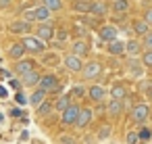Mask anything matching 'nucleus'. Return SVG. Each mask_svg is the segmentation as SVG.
I'll return each mask as SVG.
<instances>
[{
    "label": "nucleus",
    "mask_w": 152,
    "mask_h": 144,
    "mask_svg": "<svg viewBox=\"0 0 152 144\" xmlns=\"http://www.w3.org/2000/svg\"><path fill=\"white\" fill-rule=\"evenodd\" d=\"M86 79H96V77H100V73H102V63H98V61H90V63H86L83 67H81V71H79Z\"/></svg>",
    "instance_id": "3"
},
{
    "label": "nucleus",
    "mask_w": 152,
    "mask_h": 144,
    "mask_svg": "<svg viewBox=\"0 0 152 144\" xmlns=\"http://www.w3.org/2000/svg\"><path fill=\"white\" fill-rule=\"evenodd\" d=\"M65 67L71 71V73H79L81 71V67H83V63H81V57H77V54H67L65 57Z\"/></svg>",
    "instance_id": "10"
},
{
    "label": "nucleus",
    "mask_w": 152,
    "mask_h": 144,
    "mask_svg": "<svg viewBox=\"0 0 152 144\" xmlns=\"http://www.w3.org/2000/svg\"><path fill=\"white\" fill-rule=\"evenodd\" d=\"M125 52L131 54V57H135V54L140 52V42H137V40H129V42L125 44Z\"/></svg>",
    "instance_id": "26"
},
{
    "label": "nucleus",
    "mask_w": 152,
    "mask_h": 144,
    "mask_svg": "<svg viewBox=\"0 0 152 144\" xmlns=\"http://www.w3.org/2000/svg\"><path fill=\"white\" fill-rule=\"evenodd\" d=\"M19 77H21V86H27V88H31V86H38V82H40V73H38V69H34V71H27V73L19 75Z\"/></svg>",
    "instance_id": "12"
},
{
    "label": "nucleus",
    "mask_w": 152,
    "mask_h": 144,
    "mask_svg": "<svg viewBox=\"0 0 152 144\" xmlns=\"http://www.w3.org/2000/svg\"><path fill=\"white\" fill-rule=\"evenodd\" d=\"M69 104H71V98H69V96H61V98L52 104V109H56V111H65Z\"/></svg>",
    "instance_id": "27"
},
{
    "label": "nucleus",
    "mask_w": 152,
    "mask_h": 144,
    "mask_svg": "<svg viewBox=\"0 0 152 144\" xmlns=\"http://www.w3.org/2000/svg\"><path fill=\"white\" fill-rule=\"evenodd\" d=\"M106 111H108V115H113V117H119V115H121V111H123V100H117V98H113V100L106 104Z\"/></svg>",
    "instance_id": "17"
},
{
    "label": "nucleus",
    "mask_w": 152,
    "mask_h": 144,
    "mask_svg": "<svg viewBox=\"0 0 152 144\" xmlns=\"http://www.w3.org/2000/svg\"><path fill=\"white\" fill-rule=\"evenodd\" d=\"M98 36L102 42H110V40L119 38V29L115 25H102V27H98Z\"/></svg>",
    "instance_id": "9"
},
{
    "label": "nucleus",
    "mask_w": 152,
    "mask_h": 144,
    "mask_svg": "<svg viewBox=\"0 0 152 144\" xmlns=\"http://www.w3.org/2000/svg\"><path fill=\"white\" fill-rule=\"evenodd\" d=\"M36 36H38L42 42H50V40L54 38V25H52L50 21H42V23L38 25V29H36Z\"/></svg>",
    "instance_id": "4"
},
{
    "label": "nucleus",
    "mask_w": 152,
    "mask_h": 144,
    "mask_svg": "<svg viewBox=\"0 0 152 144\" xmlns=\"http://www.w3.org/2000/svg\"><path fill=\"white\" fill-rule=\"evenodd\" d=\"M148 115H150V107H148L146 102L135 104L133 111H131V119H133V123H144V121L148 119Z\"/></svg>",
    "instance_id": "5"
},
{
    "label": "nucleus",
    "mask_w": 152,
    "mask_h": 144,
    "mask_svg": "<svg viewBox=\"0 0 152 144\" xmlns=\"http://www.w3.org/2000/svg\"><path fill=\"white\" fill-rule=\"evenodd\" d=\"M77 113H79V104H75V102H71L65 111H63V125H75V121H77Z\"/></svg>",
    "instance_id": "6"
},
{
    "label": "nucleus",
    "mask_w": 152,
    "mask_h": 144,
    "mask_svg": "<svg viewBox=\"0 0 152 144\" xmlns=\"http://www.w3.org/2000/svg\"><path fill=\"white\" fill-rule=\"evenodd\" d=\"M71 52L77 54V57H86V54H90V44L83 42V40H77V42H73V50Z\"/></svg>",
    "instance_id": "14"
},
{
    "label": "nucleus",
    "mask_w": 152,
    "mask_h": 144,
    "mask_svg": "<svg viewBox=\"0 0 152 144\" xmlns=\"http://www.w3.org/2000/svg\"><path fill=\"white\" fill-rule=\"evenodd\" d=\"M9 32H11V34H21V36H25V34L31 32V23L25 21V19H17V21H13V23L9 25Z\"/></svg>",
    "instance_id": "8"
},
{
    "label": "nucleus",
    "mask_w": 152,
    "mask_h": 144,
    "mask_svg": "<svg viewBox=\"0 0 152 144\" xmlns=\"http://www.w3.org/2000/svg\"><path fill=\"white\" fill-rule=\"evenodd\" d=\"M56 38H58L61 42H67V38H69V34H67L65 29H58V32H56Z\"/></svg>",
    "instance_id": "37"
},
{
    "label": "nucleus",
    "mask_w": 152,
    "mask_h": 144,
    "mask_svg": "<svg viewBox=\"0 0 152 144\" xmlns=\"http://www.w3.org/2000/svg\"><path fill=\"white\" fill-rule=\"evenodd\" d=\"M144 21H146V23L152 27V9H148V11H146V15H144Z\"/></svg>",
    "instance_id": "39"
},
{
    "label": "nucleus",
    "mask_w": 152,
    "mask_h": 144,
    "mask_svg": "<svg viewBox=\"0 0 152 144\" xmlns=\"http://www.w3.org/2000/svg\"><path fill=\"white\" fill-rule=\"evenodd\" d=\"M129 71H131V75H133V77H142V75H144V67H142L135 59H131V61H129Z\"/></svg>",
    "instance_id": "24"
},
{
    "label": "nucleus",
    "mask_w": 152,
    "mask_h": 144,
    "mask_svg": "<svg viewBox=\"0 0 152 144\" xmlns=\"http://www.w3.org/2000/svg\"><path fill=\"white\" fill-rule=\"evenodd\" d=\"M104 94H106V90H104L102 86H90V90H88V96H90L92 100H102Z\"/></svg>",
    "instance_id": "20"
},
{
    "label": "nucleus",
    "mask_w": 152,
    "mask_h": 144,
    "mask_svg": "<svg viewBox=\"0 0 152 144\" xmlns=\"http://www.w3.org/2000/svg\"><path fill=\"white\" fill-rule=\"evenodd\" d=\"M21 44H23L25 52H44V50H46V42H42L38 36H29V34H25L23 40H21Z\"/></svg>",
    "instance_id": "1"
},
{
    "label": "nucleus",
    "mask_w": 152,
    "mask_h": 144,
    "mask_svg": "<svg viewBox=\"0 0 152 144\" xmlns=\"http://www.w3.org/2000/svg\"><path fill=\"white\" fill-rule=\"evenodd\" d=\"M42 4L52 13V11H61L63 9V0H42Z\"/></svg>",
    "instance_id": "25"
},
{
    "label": "nucleus",
    "mask_w": 152,
    "mask_h": 144,
    "mask_svg": "<svg viewBox=\"0 0 152 144\" xmlns=\"http://www.w3.org/2000/svg\"><path fill=\"white\" fill-rule=\"evenodd\" d=\"M142 38H144V40H142V44H144V46H146V48L150 50V48H152V32H148V34H144Z\"/></svg>",
    "instance_id": "33"
},
{
    "label": "nucleus",
    "mask_w": 152,
    "mask_h": 144,
    "mask_svg": "<svg viewBox=\"0 0 152 144\" xmlns=\"http://www.w3.org/2000/svg\"><path fill=\"white\" fill-rule=\"evenodd\" d=\"M92 15H96V17H102L104 13H106V7L102 4V2H94L92 0V11H90Z\"/></svg>",
    "instance_id": "28"
},
{
    "label": "nucleus",
    "mask_w": 152,
    "mask_h": 144,
    "mask_svg": "<svg viewBox=\"0 0 152 144\" xmlns=\"http://www.w3.org/2000/svg\"><path fill=\"white\" fill-rule=\"evenodd\" d=\"M34 69H38V63L31 61V59H19V61H15V73L17 75H23V73L34 71Z\"/></svg>",
    "instance_id": "7"
},
{
    "label": "nucleus",
    "mask_w": 152,
    "mask_h": 144,
    "mask_svg": "<svg viewBox=\"0 0 152 144\" xmlns=\"http://www.w3.org/2000/svg\"><path fill=\"white\" fill-rule=\"evenodd\" d=\"M148 117H150V119H152V113H150V115H148Z\"/></svg>",
    "instance_id": "44"
},
{
    "label": "nucleus",
    "mask_w": 152,
    "mask_h": 144,
    "mask_svg": "<svg viewBox=\"0 0 152 144\" xmlns=\"http://www.w3.org/2000/svg\"><path fill=\"white\" fill-rule=\"evenodd\" d=\"M75 34H77V36H86V34H88V29H86V27H79V25H77V27H75Z\"/></svg>",
    "instance_id": "40"
},
{
    "label": "nucleus",
    "mask_w": 152,
    "mask_h": 144,
    "mask_svg": "<svg viewBox=\"0 0 152 144\" xmlns=\"http://www.w3.org/2000/svg\"><path fill=\"white\" fill-rule=\"evenodd\" d=\"M48 19H50V11L44 4H40V7L34 9V21H48Z\"/></svg>",
    "instance_id": "18"
},
{
    "label": "nucleus",
    "mask_w": 152,
    "mask_h": 144,
    "mask_svg": "<svg viewBox=\"0 0 152 144\" xmlns=\"http://www.w3.org/2000/svg\"><path fill=\"white\" fill-rule=\"evenodd\" d=\"M108 136H110V125H102L98 129V140H106Z\"/></svg>",
    "instance_id": "30"
},
{
    "label": "nucleus",
    "mask_w": 152,
    "mask_h": 144,
    "mask_svg": "<svg viewBox=\"0 0 152 144\" xmlns=\"http://www.w3.org/2000/svg\"><path fill=\"white\" fill-rule=\"evenodd\" d=\"M11 86H13V88H21V82H17V79H11Z\"/></svg>",
    "instance_id": "42"
},
{
    "label": "nucleus",
    "mask_w": 152,
    "mask_h": 144,
    "mask_svg": "<svg viewBox=\"0 0 152 144\" xmlns=\"http://www.w3.org/2000/svg\"><path fill=\"white\" fill-rule=\"evenodd\" d=\"M38 88H42L46 94L48 92H61V84H58V77L48 73V75H40V82H38Z\"/></svg>",
    "instance_id": "2"
},
{
    "label": "nucleus",
    "mask_w": 152,
    "mask_h": 144,
    "mask_svg": "<svg viewBox=\"0 0 152 144\" xmlns=\"http://www.w3.org/2000/svg\"><path fill=\"white\" fill-rule=\"evenodd\" d=\"M148 98H152V88H150V90H148Z\"/></svg>",
    "instance_id": "43"
},
{
    "label": "nucleus",
    "mask_w": 152,
    "mask_h": 144,
    "mask_svg": "<svg viewBox=\"0 0 152 144\" xmlns=\"http://www.w3.org/2000/svg\"><path fill=\"white\" fill-rule=\"evenodd\" d=\"M92 117H94V113H92V109H86V107H79V113H77V121H75V125L77 127H88L90 125V121H92Z\"/></svg>",
    "instance_id": "11"
},
{
    "label": "nucleus",
    "mask_w": 152,
    "mask_h": 144,
    "mask_svg": "<svg viewBox=\"0 0 152 144\" xmlns=\"http://www.w3.org/2000/svg\"><path fill=\"white\" fill-rule=\"evenodd\" d=\"M11 7V0H0V9H7Z\"/></svg>",
    "instance_id": "41"
},
{
    "label": "nucleus",
    "mask_w": 152,
    "mask_h": 144,
    "mask_svg": "<svg viewBox=\"0 0 152 144\" xmlns=\"http://www.w3.org/2000/svg\"><path fill=\"white\" fill-rule=\"evenodd\" d=\"M106 50H108L110 54L119 57V54H123V52H125V42H123V40H119V38H115V40L106 42Z\"/></svg>",
    "instance_id": "13"
},
{
    "label": "nucleus",
    "mask_w": 152,
    "mask_h": 144,
    "mask_svg": "<svg viewBox=\"0 0 152 144\" xmlns=\"http://www.w3.org/2000/svg\"><path fill=\"white\" fill-rule=\"evenodd\" d=\"M73 11L75 13H88L92 11V0H73Z\"/></svg>",
    "instance_id": "15"
},
{
    "label": "nucleus",
    "mask_w": 152,
    "mask_h": 144,
    "mask_svg": "<svg viewBox=\"0 0 152 144\" xmlns=\"http://www.w3.org/2000/svg\"><path fill=\"white\" fill-rule=\"evenodd\" d=\"M137 136H140V142H142V140H148V138H150V129L142 127V129L137 132Z\"/></svg>",
    "instance_id": "36"
},
{
    "label": "nucleus",
    "mask_w": 152,
    "mask_h": 144,
    "mask_svg": "<svg viewBox=\"0 0 152 144\" xmlns=\"http://www.w3.org/2000/svg\"><path fill=\"white\" fill-rule=\"evenodd\" d=\"M46 96H48V94H46V92H44L42 88H38V90H36V92L31 94V98H29L31 107H38L40 102H44V100H46Z\"/></svg>",
    "instance_id": "23"
},
{
    "label": "nucleus",
    "mask_w": 152,
    "mask_h": 144,
    "mask_svg": "<svg viewBox=\"0 0 152 144\" xmlns=\"http://www.w3.org/2000/svg\"><path fill=\"white\" fill-rule=\"evenodd\" d=\"M113 11H115L117 15H127L129 2H127V0H115V2H113Z\"/></svg>",
    "instance_id": "21"
},
{
    "label": "nucleus",
    "mask_w": 152,
    "mask_h": 144,
    "mask_svg": "<svg viewBox=\"0 0 152 144\" xmlns=\"http://www.w3.org/2000/svg\"><path fill=\"white\" fill-rule=\"evenodd\" d=\"M36 109H38V115H40V117H44V115H48V113L52 111V102L44 100V102H40V104H38Z\"/></svg>",
    "instance_id": "29"
},
{
    "label": "nucleus",
    "mask_w": 152,
    "mask_h": 144,
    "mask_svg": "<svg viewBox=\"0 0 152 144\" xmlns=\"http://www.w3.org/2000/svg\"><path fill=\"white\" fill-rule=\"evenodd\" d=\"M61 144H75V138L73 136H63L61 138Z\"/></svg>",
    "instance_id": "38"
},
{
    "label": "nucleus",
    "mask_w": 152,
    "mask_h": 144,
    "mask_svg": "<svg viewBox=\"0 0 152 144\" xmlns=\"http://www.w3.org/2000/svg\"><path fill=\"white\" fill-rule=\"evenodd\" d=\"M71 92H73L77 98H79V96H86V88H83V86H73V90H71Z\"/></svg>",
    "instance_id": "35"
},
{
    "label": "nucleus",
    "mask_w": 152,
    "mask_h": 144,
    "mask_svg": "<svg viewBox=\"0 0 152 144\" xmlns=\"http://www.w3.org/2000/svg\"><path fill=\"white\" fill-rule=\"evenodd\" d=\"M42 61H44L46 65H58V61H61V59H58L56 54H46V57H44Z\"/></svg>",
    "instance_id": "32"
},
{
    "label": "nucleus",
    "mask_w": 152,
    "mask_h": 144,
    "mask_svg": "<svg viewBox=\"0 0 152 144\" xmlns=\"http://www.w3.org/2000/svg\"><path fill=\"white\" fill-rule=\"evenodd\" d=\"M131 27H133V32H135L137 36H144V34L150 32V25H148L144 19H135V21H131Z\"/></svg>",
    "instance_id": "19"
},
{
    "label": "nucleus",
    "mask_w": 152,
    "mask_h": 144,
    "mask_svg": "<svg viewBox=\"0 0 152 144\" xmlns=\"http://www.w3.org/2000/svg\"><path fill=\"white\" fill-rule=\"evenodd\" d=\"M142 65H144V67H152V48L144 52V57H142Z\"/></svg>",
    "instance_id": "31"
},
{
    "label": "nucleus",
    "mask_w": 152,
    "mask_h": 144,
    "mask_svg": "<svg viewBox=\"0 0 152 144\" xmlns=\"http://www.w3.org/2000/svg\"><path fill=\"white\" fill-rule=\"evenodd\" d=\"M110 96H113V98H117V100H125V96H127V88H125V86H121V84H117V86H113Z\"/></svg>",
    "instance_id": "22"
},
{
    "label": "nucleus",
    "mask_w": 152,
    "mask_h": 144,
    "mask_svg": "<svg viewBox=\"0 0 152 144\" xmlns=\"http://www.w3.org/2000/svg\"><path fill=\"white\" fill-rule=\"evenodd\" d=\"M9 57H11L13 61H19V59H23V57H25V48H23V44H21V42L13 44V46L9 48Z\"/></svg>",
    "instance_id": "16"
},
{
    "label": "nucleus",
    "mask_w": 152,
    "mask_h": 144,
    "mask_svg": "<svg viewBox=\"0 0 152 144\" xmlns=\"http://www.w3.org/2000/svg\"><path fill=\"white\" fill-rule=\"evenodd\" d=\"M137 142H140L137 132H129V134H127V144H137Z\"/></svg>",
    "instance_id": "34"
}]
</instances>
